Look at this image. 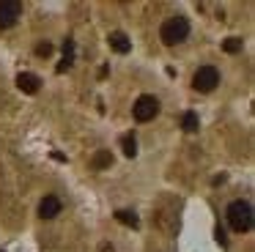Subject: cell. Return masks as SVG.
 I'll return each instance as SVG.
<instances>
[{
    "instance_id": "1",
    "label": "cell",
    "mask_w": 255,
    "mask_h": 252,
    "mask_svg": "<svg viewBox=\"0 0 255 252\" xmlns=\"http://www.w3.org/2000/svg\"><path fill=\"white\" fill-rule=\"evenodd\" d=\"M225 219L236 233H247L253 228V206L247 200H233L225 211Z\"/></svg>"
},
{
    "instance_id": "2",
    "label": "cell",
    "mask_w": 255,
    "mask_h": 252,
    "mask_svg": "<svg viewBox=\"0 0 255 252\" xmlns=\"http://www.w3.org/2000/svg\"><path fill=\"white\" fill-rule=\"evenodd\" d=\"M187 36H189V19L187 16H170V19H165L159 27V38L165 44H170V47L178 41H184Z\"/></svg>"
},
{
    "instance_id": "3",
    "label": "cell",
    "mask_w": 255,
    "mask_h": 252,
    "mask_svg": "<svg viewBox=\"0 0 255 252\" xmlns=\"http://www.w3.org/2000/svg\"><path fill=\"white\" fill-rule=\"evenodd\" d=\"M217 85H220V71H217L214 66H200V69L195 71V77H192V88H195V91L211 93Z\"/></svg>"
},
{
    "instance_id": "4",
    "label": "cell",
    "mask_w": 255,
    "mask_h": 252,
    "mask_svg": "<svg viewBox=\"0 0 255 252\" xmlns=\"http://www.w3.org/2000/svg\"><path fill=\"white\" fill-rule=\"evenodd\" d=\"M156 113H159V102H156L154 96H140L137 102H134V107H132L134 121H140V124H145V121H154Z\"/></svg>"
},
{
    "instance_id": "5",
    "label": "cell",
    "mask_w": 255,
    "mask_h": 252,
    "mask_svg": "<svg viewBox=\"0 0 255 252\" xmlns=\"http://www.w3.org/2000/svg\"><path fill=\"white\" fill-rule=\"evenodd\" d=\"M22 16V3L19 0H0V30L14 27Z\"/></svg>"
},
{
    "instance_id": "6",
    "label": "cell",
    "mask_w": 255,
    "mask_h": 252,
    "mask_svg": "<svg viewBox=\"0 0 255 252\" xmlns=\"http://www.w3.org/2000/svg\"><path fill=\"white\" fill-rule=\"evenodd\" d=\"M61 208H63L61 197L44 195V197H41V203H39V217H41V219H55L58 214H61Z\"/></svg>"
},
{
    "instance_id": "7",
    "label": "cell",
    "mask_w": 255,
    "mask_h": 252,
    "mask_svg": "<svg viewBox=\"0 0 255 252\" xmlns=\"http://www.w3.org/2000/svg\"><path fill=\"white\" fill-rule=\"evenodd\" d=\"M107 41H110V47L116 49L118 55H127L129 49H132V41H129V36H127V33H121V30L110 33V38H107Z\"/></svg>"
},
{
    "instance_id": "8",
    "label": "cell",
    "mask_w": 255,
    "mask_h": 252,
    "mask_svg": "<svg viewBox=\"0 0 255 252\" xmlns=\"http://www.w3.org/2000/svg\"><path fill=\"white\" fill-rule=\"evenodd\" d=\"M39 85H41V80L36 74H28V71H25V74H19L17 77V88L22 93H30V96H33L36 91H39Z\"/></svg>"
},
{
    "instance_id": "9",
    "label": "cell",
    "mask_w": 255,
    "mask_h": 252,
    "mask_svg": "<svg viewBox=\"0 0 255 252\" xmlns=\"http://www.w3.org/2000/svg\"><path fill=\"white\" fill-rule=\"evenodd\" d=\"M72 63H74V41H72V38H66V41H63V60L58 63V74L69 71V69H72Z\"/></svg>"
},
{
    "instance_id": "10",
    "label": "cell",
    "mask_w": 255,
    "mask_h": 252,
    "mask_svg": "<svg viewBox=\"0 0 255 252\" xmlns=\"http://www.w3.org/2000/svg\"><path fill=\"white\" fill-rule=\"evenodd\" d=\"M110 164H113L110 151H96V156H94V162H91V167H94V170H105V167H110Z\"/></svg>"
},
{
    "instance_id": "11",
    "label": "cell",
    "mask_w": 255,
    "mask_h": 252,
    "mask_svg": "<svg viewBox=\"0 0 255 252\" xmlns=\"http://www.w3.org/2000/svg\"><path fill=\"white\" fill-rule=\"evenodd\" d=\"M116 219H118V222H124V225H129V228H137V225H140V219H137V214H134V211H116Z\"/></svg>"
},
{
    "instance_id": "12",
    "label": "cell",
    "mask_w": 255,
    "mask_h": 252,
    "mask_svg": "<svg viewBox=\"0 0 255 252\" xmlns=\"http://www.w3.org/2000/svg\"><path fill=\"white\" fill-rule=\"evenodd\" d=\"M222 49H225V52H231V55L242 52V38H236V36L225 38V41H222Z\"/></svg>"
},
{
    "instance_id": "13",
    "label": "cell",
    "mask_w": 255,
    "mask_h": 252,
    "mask_svg": "<svg viewBox=\"0 0 255 252\" xmlns=\"http://www.w3.org/2000/svg\"><path fill=\"white\" fill-rule=\"evenodd\" d=\"M184 131H198V113H184Z\"/></svg>"
},
{
    "instance_id": "14",
    "label": "cell",
    "mask_w": 255,
    "mask_h": 252,
    "mask_svg": "<svg viewBox=\"0 0 255 252\" xmlns=\"http://www.w3.org/2000/svg\"><path fill=\"white\" fill-rule=\"evenodd\" d=\"M121 148H124V153H127V156L132 159L134 153H137V142H134V137H132V134H127V137L121 140Z\"/></svg>"
},
{
    "instance_id": "15",
    "label": "cell",
    "mask_w": 255,
    "mask_h": 252,
    "mask_svg": "<svg viewBox=\"0 0 255 252\" xmlns=\"http://www.w3.org/2000/svg\"><path fill=\"white\" fill-rule=\"evenodd\" d=\"M36 55H39V58H50V55H52V44L50 41H41L39 47H36Z\"/></svg>"
},
{
    "instance_id": "16",
    "label": "cell",
    "mask_w": 255,
    "mask_h": 252,
    "mask_svg": "<svg viewBox=\"0 0 255 252\" xmlns=\"http://www.w3.org/2000/svg\"><path fill=\"white\" fill-rule=\"evenodd\" d=\"M214 236H217V241H220V244H225V230H222V228H217Z\"/></svg>"
},
{
    "instance_id": "17",
    "label": "cell",
    "mask_w": 255,
    "mask_h": 252,
    "mask_svg": "<svg viewBox=\"0 0 255 252\" xmlns=\"http://www.w3.org/2000/svg\"><path fill=\"white\" fill-rule=\"evenodd\" d=\"M102 252H113V247H110V244H105V247H102Z\"/></svg>"
}]
</instances>
